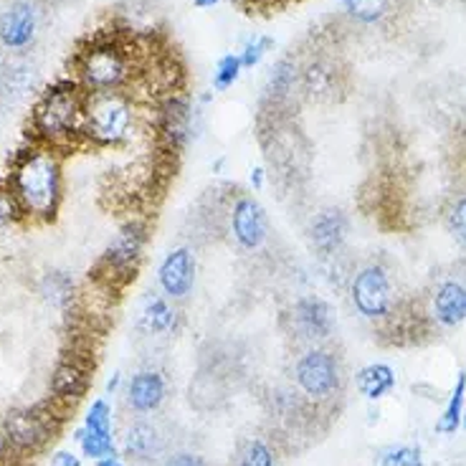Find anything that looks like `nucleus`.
I'll list each match as a JSON object with an SVG mask.
<instances>
[{
	"mask_svg": "<svg viewBox=\"0 0 466 466\" xmlns=\"http://www.w3.org/2000/svg\"><path fill=\"white\" fill-rule=\"evenodd\" d=\"M165 454V441L160 429L152 420H135L125 433V456L137 464H152Z\"/></svg>",
	"mask_w": 466,
	"mask_h": 466,
	"instance_id": "obj_20",
	"label": "nucleus"
},
{
	"mask_svg": "<svg viewBox=\"0 0 466 466\" xmlns=\"http://www.w3.org/2000/svg\"><path fill=\"white\" fill-rule=\"evenodd\" d=\"M21 216H24V213H21L18 203H15V198H13L11 187L0 186V231H3V228H8V226H13V223L18 221Z\"/></svg>",
	"mask_w": 466,
	"mask_h": 466,
	"instance_id": "obj_31",
	"label": "nucleus"
},
{
	"mask_svg": "<svg viewBox=\"0 0 466 466\" xmlns=\"http://www.w3.org/2000/svg\"><path fill=\"white\" fill-rule=\"evenodd\" d=\"M264 183H267L264 167H254V170H251V186H254V190H264Z\"/></svg>",
	"mask_w": 466,
	"mask_h": 466,
	"instance_id": "obj_36",
	"label": "nucleus"
},
{
	"mask_svg": "<svg viewBox=\"0 0 466 466\" xmlns=\"http://www.w3.org/2000/svg\"><path fill=\"white\" fill-rule=\"evenodd\" d=\"M221 0H193V5L196 8H200V11H208V8H216Z\"/></svg>",
	"mask_w": 466,
	"mask_h": 466,
	"instance_id": "obj_38",
	"label": "nucleus"
},
{
	"mask_svg": "<svg viewBox=\"0 0 466 466\" xmlns=\"http://www.w3.org/2000/svg\"><path fill=\"white\" fill-rule=\"evenodd\" d=\"M350 221L339 208H322L307 226L309 246L319 258H335L348 241Z\"/></svg>",
	"mask_w": 466,
	"mask_h": 466,
	"instance_id": "obj_13",
	"label": "nucleus"
},
{
	"mask_svg": "<svg viewBox=\"0 0 466 466\" xmlns=\"http://www.w3.org/2000/svg\"><path fill=\"white\" fill-rule=\"evenodd\" d=\"M302 92L299 84V64L294 58L284 56L274 64V69L267 79V99L271 105H289L294 94Z\"/></svg>",
	"mask_w": 466,
	"mask_h": 466,
	"instance_id": "obj_22",
	"label": "nucleus"
},
{
	"mask_svg": "<svg viewBox=\"0 0 466 466\" xmlns=\"http://www.w3.org/2000/svg\"><path fill=\"white\" fill-rule=\"evenodd\" d=\"M38 66L28 56H8L0 79V109H13L38 89Z\"/></svg>",
	"mask_w": 466,
	"mask_h": 466,
	"instance_id": "obj_14",
	"label": "nucleus"
},
{
	"mask_svg": "<svg viewBox=\"0 0 466 466\" xmlns=\"http://www.w3.org/2000/svg\"><path fill=\"white\" fill-rule=\"evenodd\" d=\"M236 466H274V451L264 439H251L241 449Z\"/></svg>",
	"mask_w": 466,
	"mask_h": 466,
	"instance_id": "obj_29",
	"label": "nucleus"
},
{
	"mask_svg": "<svg viewBox=\"0 0 466 466\" xmlns=\"http://www.w3.org/2000/svg\"><path fill=\"white\" fill-rule=\"evenodd\" d=\"M54 464L56 466H79V459L74 454H69V451H58L56 456H54Z\"/></svg>",
	"mask_w": 466,
	"mask_h": 466,
	"instance_id": "obj_35",
	"label": "nucleus"
},
{
	"mask_svg": "<svg viewBox=\"0 0 466 466\" xmlns=\"http://www.w3.org/2000/svg\"><path fill=\"white\" fill-rule=\"evenodd\" d=\"M196 277H198L196 251L190 246H177L157 268V287L170 302H183L193 294Z\"/></svg>",
	"mask_w": 466,
	"mask_h": 466,
	"instance_id": "obj_11",
	"label": "nucleus"
},
{
	"mask_svg": "<svg viewBox=\"0 0 466 466\" xmlns=\"http://www.w3.org/2000/svg\"><path fill=\"white\" fill-rule=\"evenodd\" d=\"M44 294H46L48 302L61 307V304H66L74 297V281L66 274L54 271V274H48L46 279H44Z\"/></svg>",
	"mask_w": 466,
	"mask_h": 466,
	"instance_id": "obj_30",
	"label": "nucleus"
},
{
	"mask_svg": "<svg viewBox=\"0 0 466 466\" xmlns=\"http://www.w3.org/2000/svg\"><path fill=\"white\" fill-rule=\"evenodd\" d=\"M163 466H208L206 459H200L198 454H190V451H177L165 459Z\"/></svg>",
	"mask_w": 466,
	"mask_h": 466,
	"instance_id": "obj_34",
	"label": "nucleus"
},
{
	"mask_svg": "<svg viewBox=\"0 0 466 466\" xmlns=\"http://www.w3.org/2000/svg\"><path fill=\"white\" fill-rule=\"evenodd\" d=\"M355 383H358V390H360L368 400H378V398L388 396V393L396 388V373H393L390 365L375 362V365L362 368L360 373H358V378H355Z\"/></svg>",
	"mask_w": 466,
	"mask_h": 466,
	"instance_id": "obj_24",
	"label": "nucleus"
},
{
	"mask_svg": "<svg viewBox=\"0 0 466 466\" xmlns=\"http://www.w3.org/2000/svg\"><path fill=\"white\" fill-rule=\"evenodd\" d=\"M44 28V3L5 0L0 5V51L5 56H28Z\"/></svg>",
	"mask_w": 466,
	"mask_h": 466,
	"instance_id": "obj_5",
	"label": "nucleus"
},
{
	"mask_svg": "<svg viewBox=\"0 0 466 466\" xmlns=\"http://www.w3.org/2000/svg\"><path fill=\"white\" fill-rule=\"evenodd\" d=\"M446 221H449L451 233L466 246V196H461V198H456L451 203V208L446 213Z\"/></svg>",
	"mask_w": 466,
	"mask_h": 466,
	"instance_id": "obj_32",
	"label": "nucleus"
},
{
	"mask_svg": "<svg viewBox=\"0 0 466 466\" xmlns=\"http://www.w3.org/2000/svg\"><path fill=\"white\" fill-rule=\"evenodd\" d=\"M155 135L165 152H183L196 135V106L186 92H173L155 102Z\"/></svg>",
	"mask_w": 466,
	"mask_h": 466,
	"instance_id": "obj_7",
	"label": "nucleus"
},
{
	"mask_svg": "<svg viewBox=\"0 0 466 466\" xmlns=\"http://www.w3.org/2000/svg\"><path fill=\"white\" fill-rule=\"evenodd\" d=\"M231 236L244 251H258L268 241V216L254 196H238L231 203Z\"/></svg>",
	"mask_w": 466,
	"mask_h": 466,
	"instance_id": "obj_12",
	"label": "nucleus"
},
{
	"mask_svg": "<svg viewBox=\"0 0 466 466\" xmlns=\"http://www.w3.org/2000/svg\"><path fill=\"white\" fill-rule=\"evenodd\" d=\"M461 423H464V429H466V416H464V420H461Z\"/></svg>",
	"mask_w": 466,
	"mask_h": 466,
	"instance_id": "obj_42",
	"label": "nucleus"
},
{
	"mask_svg": "<svg viewBox=\"0 0 466 466\" xmlns=\"http://www.w3.org/2000/svg\"><path fill=\"white\" fill-rule=\"evenodd\" d=\"M89 385V365L79 358H66L51 378V390L58 400H76Z\"/></svg>",
	"mask_w": 466,
	"mask_h": 466,
	"instance_id": "obj_23",
	"label": "nucleus"
},
{
	"mask_svg": "<svg viewBox=\"0 0 466 466\" xmlns=\"http://www.w3.org/2000/svg\"><path fill=\"white\" fill-rule=\"evenodd\" d=\"M350 302L365 319H385L396 309L393 279L383 264H365L350 279Z\"/></svg>",
	"mask_w": 466,
	"mask_h": 466,
	"instance_id": "obj_8",
	"label": "nucleus"
},
{
	"mask_svg": "<svg viewBox=\"0 0 466 466\" xmlns=\"http://www.w3.org/2000/svg\"><path fill=\"white\" fill-rule=\"evenodd\" d=\"M231 3L238 8H254V5H261L264 0H231Z\"/></svg>",
	"mask_w": 466,
	"mask_h": 466,
	"instance_id": "obj_39",
	"label": "nucleus"
},
{
	"mask_svg": "<svg viewBox=\"0 0 466 466\" xmlns=\"http://www.w3.org/2000/svg\"><path fill=\"white\" fill-rule=\"evenodd\" d=\"M79 441H82L84 454L89 459H106V456H116L115 439H112V410L106 406V400H96L86 416V426L79 431Z\"/></svg>",
	"mask_w": 466,
	"mask_h": 466,
	"instance_id": "obj_16",
	"label": "nucleus"
},
{
	"mask_svg": "<svg viewBox=\"0 0 466 466\" xmlns=\"http://www.w3.org/2000/svg\"><path fill=\"white\" fill-rule=\"evenodd\" d=\"M271 48H274V38H268V35H251L244 44V48L238 51L241 66H244V69H254V66H258Z\"/></svg>",
	"mask_w": 466,
	"mask_h": 466,
	"instance_id": "obj_28",
	"label": "nucleus"
},
{
	"mask_svg": "<svg viewBox=\"0 0 466 466\" xmlns=\"http://www.w3.org/2000/svg\"><path fill=\"white\" fill-rule=\"evenodd\" d=\"M38 3H46V0H38Z\"/></svg>",
	"mask_w": 466,
	"mask_h": 466,
	"instance_id": "obj_43",
	"label": "nucleus"
},
{
	"mask_svg": "<svg viewBox=\"0 0 466 466\" xmlns=\"http://www.w3.org/2000/svg\"><path fill=\"white\" fill-rule=\"evenodd\" d=\"M284 325L297 342H304L312 348V345L329 339V335L335 332V312L322 297L307 294L287 309Z\"/></svg>",
	"mask_w": 466,
	"mask_h": 466,
	"instance_id": "obj_10",
	"label": "nucleus"
},
{
	"mask_svg": "<svg viewBox=\"0 0 466 466\" xmlns=\"http://www.w3.org/2000/svg\"><path fill=\"white\" fill-rule=\"evenodd\" d=\"M342 362L332 350L312 345L294 362V383L309 400H329L342 390Z\"/></svg>",
	"mask_w": 466,
	"mask_h": 466,
	"instance_id": "obj_6",
	"label": "nucleus"
},
{
	"mask_svg": "<svg viewBox=\"0 0 466 466\" xmlns=\"http://www.w3.org/2000/svg\"><path fill=\"white\" fill-rule=\"evenodd\" d=\"M145 246H147V226L142 221L125 223L112 238V244L106 246L102 261H99V268L105 271L106 281L112 284V281L132 279L140 267Z\"/></svg>",
	"mask_w": 466,
	"mask_h": 466,
	"instance_id": "obj_9",
	"label": "nucleus"
},
{
	"mask_svg": "<svg viewBox=\"0 0 466 466\" xmlns=\"http://www.w3.org/2000/svg\"><path fill=\"white\" fill-rule=\"evenodd\" d=\"M416 459H420L419 449H413V446H398V449L383 451L380 466H410Z\"/></svg>",
	"mask_w": 466,
	"mask_h": 466,
	"instance_id": "obj_33",
	"label": "nucleus"
},
{
	"mask_svg": "<svg viewBox=\"0 0 466 466\" xmlns=\"http://www.w3.org/2000/svg\"><path fill=\"white\" fill-rule=\"evenodd\" d=\"M339 79H342V74H339L338 64L327 56H315L304 66H299L302 94L309 99H317V102L335 99V94L339 92Z\"/></svg>",
	"mask_w": 466,
	"mask_h": 466,
	"instance_id": "obj_17",
	"label": "nucleus"
},
{
	"mask_svg": "<svg viewBox=\"0 0 466 466\" xmlns=\"http://www.w3.org/2000/svg\"><path fill=\"white\" fill-rule=\"evenodd\" d=\"M5 58L8 56H3V54H0V79H3V69H5Z\"/></svg>",
	"mask_w": 466,
	"mask_h": 466,
	"instance_id": "obj_40",
	"label": "nucleus"
},
{
	"mask_svg": "<svg viewBox=\"0 0 466 466\" xmlns=\"http://www.w3.org/2000/svg\"><path fill=\"white\" fill-rule=\"evenodd\" d=\"M54 429L56 426L51 423V416L44 413L41 408L18 410V413H13L5 420V439H8L11 446L21 449V451H35V449H41L51 439Z\"/></svg>",
	"mask_w": 466,
	"mask_h": 466,
	"instance_id": "obj_15",
	"label": "nucleus"
},
{
	"mask_svg": "<svg viewBox=\"0 0 466 466\" xmlns=\"http://www.w3.org/2000/svg\"><path fill=\"white\" fill-rule=\"evenodd\" d=\"M165 396H167V380L160 370H140L129 378L127 383V406L137 413V416H147L155 413L163 406Z\"/></svg>",
	"mask_w": 466,
	"mask_h": 466,
	"instance_id": "obj_18",
	"label": "nucleus"
},
{
	"mask_svg": "<svg viewBox=\"0 0 466 466\" xmlns=\"http://www.w3.org/2000/svg\"><path fill=\"white\" fill-rule=\"evenodd\" d=\"M180 315H177V307L170 302L163 291L155 294L150 291L145 299H142L140 315H137V329L145 335H170L177 329Z\"/></svg>",
	"mask_w": 466,
	"mask_h": 466,
	"instance_id": "obj_21",
	"label": "nucleus"
},
{
	"mask_svg": "<svg viewBox=\"0 0 466 466\" xmlns=\"http://www.w3.org/2000/svg\"><path fill=\"white\" fill-rule=\"evenodd\" d=\"M140 69L127 41L115 35H99L76 54L74 82L79 84L84 94L127 92Z\"/></svg>",
	"mask_w": 466,
	"mask_h": 466,
	"instance_id": "obj_2",
	"label": "nucleus"
},
{
	"mask_svg": "<svg viewBox=\"0 0 466 466\" xmlns=\"http://www.w3.org/2000/svg\"><path fill=\"white\" fill-rule=\"evenodd\" d=\"M464 396H466V373L461 370L459 378H456L454 385V393L449 398V403L443 408V416L441 420L436 423V431L439 433H456V429L461 426V420H464Z\"/></svg>",
	"mask_w": 466,
	"mask_h": 466,
	"instance_id": "obj_25",
	"label": "nucleus"
},
{
	"mask_svg": "<svg viewBox=\"0 0 466 466\" xmlns=\"http://www.w3.org/2000/svg\"><path fill=\"white\" fill-rule=\"evenodd\" d=\"M8 187L25 218L51 221L64 196V173L56 150L38 145L21 152L8 175Z\"/></svg>",
	"mask_w": 466,
	"mask_h": 466,
	"instance_id": "obj_1",
	"label": "nucleus"
},
{
	"mask_svg": "<svg viewBox=\"0 0 466 466\" xmlns=\"http://www.w3.org/2000/svg\"><path fill=\"white\" fill-rule=\"evenodd\" d=\"M84 102L86 94L76 82H58L38 94L31 109V127L35 137L48 147L84 137Z\"/></svg>",
	"mask_w": 466,
	"mask_h": 466,
	"instance_id": "obj_3",
	"label": "nucleus"
},
{
	"mask_svg": "<svg viewBox=\"0 0 466 466\" xmlns=\"http://www.w3.org/2000/svg\"><path fill=\"white\" fill-rule=\"evenodd\" d=\"M431 317L441 327H459L466 319V284L461 279L441 281L431 294Z\"/></svg>",
	"mask_w": 466,
	"mask_h": 466,
	"instance_id": "obj_19",
	"label": "nucleus"
},
{
	"mask_svg": "<svg viewBox=\"0 0 466 466\" xmlns=\"http://www.w3.org/2000/svg\"><path fill=\"white\" fill-rule=\"evenodd\" d=\"M410 466H423V461H420V459H416V461H413V464Z\"/></svg>",
	"mask_w": 466,
	"mask_h": 466,
	"instance_id": "obj_41",
	"label": "nucleus"
},
{
	"mask_svg": "<svg viewBox=\"0 0 466 466\" xmlns=\"http://www.w3.org/2000/svg\"><path fill=\"white\" fill-rule=\"evenodd\" d=\"M241 74H244V66H241L238 54H226V56L218 58L216 71H213V89L216 92H228L233 84L241 79Z\"/></svg>",
	"mask_w": 466,
	"mask_h": 466,
	"instance_id": "obj_27",
	"label": "nucleus"
},
{
	"mask_svg": "<svg viewBox=\"0 0 466 466\" xmlns=\"http://www.w3.org/2000/svg\"><path fill=\"white\" fill-rule=\"evenodd\" d=\"M96 466H125V461L119 456H106V459H99Z\"/></svg>",
	"mask_w": 466,
	"mask_h": 466,
	"instance_id": "obj_37",
	"label": "nucleus"
},
{
	"mask_svg": "<svg viewBox=\"0 0 466 466\" xmlns=\"http://www.w3.org/2000/svg\"><path fill=\"white\" fill-rule=\"evenodd\" d=\"M342 11L348 13L355 24L375 25L388 15L390 0H342Z\"/></svg>",
	"mask_w": 466,
	"mask_h": 466,
	"instance_id": "obj_26",
	"label": "nucleus"
},
{
	"mask_svg": "<svg viewBox=\"0 0 466 466\" xmlns=\"http://www.w3.org/2000/svg\"><path fill=\"white\" fill-rule=\"evenodd\" d=\"M137 122V105L129 92L86 94L84 102V137L115 147L129 140Z\"/></svg>",
	"mask_w": 466,
	"mask_h": 466,
	"instance_id": "obj_4",
	"label": "nucleus"
},
{
	"mask_svg": "<svg viewBox=\"0 0 466 466\" xmlns=\"http://www.w3.org/2000/svg\"><path fill=\"white\" fill-rule=\"evenodd\" d=\"M284 3H287V0H284Z\"/></svg>",
	"mask_w": 466,
	"mask_h": 466,
	"instance_id": "obj_44",
	"label": "nucleus"
}]
</instances>
